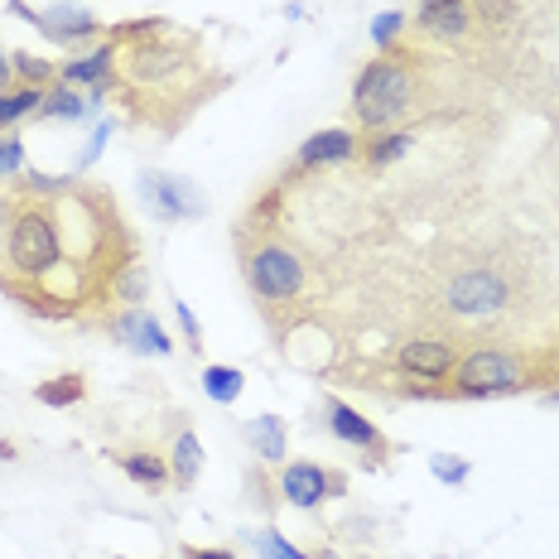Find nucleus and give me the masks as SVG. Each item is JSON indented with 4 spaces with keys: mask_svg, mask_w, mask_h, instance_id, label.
I'll list each match as a JSON object with an SVG mask.
<instances>
[{
    "mask_svg": "<svg viewBox=\"0 0 559 559\" xmlns=\"http://www.w3.org/2000/svg\"><path fill=\"white\" fill-rule=\"evenodd\" d=\"M531 362L535 357L516 353V347H473V353L459 357V367L449 371V381H439V386H419L411 395H419V401H459V395L487 401V395L545 386V377Z\"/></svg>",
    "mask_w": 559,
    "mask_h": 559,
    "instance_id": "nucleus-2",
    "label": "nucleus"
},
{
    "mask_svg": "<svg viewBox=\"0 0 559 559\" xmlns=\"http://www.w3.org/2000/svg\"><path fill=\"white\" fill-rule=\"evenodd\" d=\"M174 319H179V333H183V343H189L193 353H203V329H198L193 309L183 305V299H174Z\"/></svg>",
    "mask_w": 559,
    "mask_h": 559,
    "instance_id": "nucleus-28",
    "label": "nucleus"
},
{
    "mask_svg": "<svg viewBox=\"0 0 559 559\" xmlns=\"http://www.w3.org/2000/svg\"><path fill=\"white\" fill-rule=\"evenodd\" d=\"M107 333L126 347V353H135V357H174L169 329L155 319V313H145V309H116L107 319Z\"/></svg>",
    "mask_w": 559,
    "mask_h": 559,
    "instance_id": "nucleus-10",
    "label": "nucleus"
},
{
    "mask_svg": "<svg viewBox=\"0 0 559 559\" xmlns=\"http://www.w3.org/2000/svg\"><path fill=\"white\" fill-rule=\"evenodd\" d=\"M357 135L343 131V126H329V131H313L295 155V169H333V165H353L357 159Z\"/></svg>",
    "mask_w": 559,
    "mask_h": 559,
    "instance_id": "nucleus-13",
    "label": "nucleus"
},
{
    "mask_svg": "<svg viewBox=\"0 0 559 559\" xmlns=\"http://www.w3.org/2000/svg\"><path fill=\"white\" fill-rule=\"evenodd\" d=\"M39 102H44V87H5L0 92V131H10V126H20L25 116L39 111Z\"/></svg>",
    "mask_w": 559,
    "mask_h": 559,
    "instance_id": "nucleus-21",
    "label": "nucleus"
},
{
    "mask_svg": "<svg viewBox=\"0 0 559 559\" xmlns=\"http://www.w3.org/2000/svg\"><path fill=\"white\" fill-rule=\"evenodd\" d=\"M116 58H121V44L116 39H102L92 44L87 53L68 58V63H58V83L68 87H92V92H111L116 87Z\"/></svg>",
    "mask_w": 559,
    "mask_h": 559,
    "instance_id": "nucleus-12",
    "label": "nucleus"
},
{
    "mask_svg": "<svg viewBox=\"0 0 559 559\" xmlns=\"http://www.w3.org/2000/svg\"><path fill=\"white\" fill-rule=\"evenodd\" d=\"M116 468L131 477L135 487H145V492H165V487H174V473H169V459H165V453L126 449V453H116Z\"/></svg>",
    "mask_w": 559,
    "mask_h": 559,
    "instance_id": "nucleus-15",
    "label": "nucleus"
},
{
    "mask_svg": "<svg viewBox=\"0 0 559 559\" xmlns=\"http://www.w3.org/2000/svg\"><path fill=\"white\" fill-rule=\"evenodd\" d=\"M183 559H237L227 545H183Z\"/></svg>",
    "mask_w": 559,
    "mask_h": 559,
    "instance_id": "nucleus-30",
    "label": "nucleus"
},
{
    "mask_svg": "<svg viewBox=\"0 0 559 559\" xmlns=\"http://www.w3.org/2000/svg\"><path fill=\"white\" fill-rule=\"evenodd\" d=\"M419 25L435 39H463L473 29V5L468 0H419Z\"/></svg>",
    "mask_w": 559,
    "mask_h": 559,
    "instance_id": "nucleus-14",
    "label": "nucleus"
},
{
    "mask_svg": "<svg viewBox=\"0 0 559 559\" xmlns=\"http://www.w3.org/2000/svg\"><path fill=\"white\" fill-rule=\"evenodd\" d=\"M309 275H305V261L285 247L280 237H261V241H247V289L255 295V305L265 309H285L305 295Z\"/></svg>",
    "mask_w": 559,
    "mask_h": 559,
    "instance_id": "nucleus-4",
    "label": "nucleus"
},
{
    "mask_svg": "<svg viewBox=\"0 0 559 559\" xmlns=\"http://www.w3.org/2000/svg\"><path fill=\"white\" fill-rule=\"evenodd\" d=\"M135 193H140V203H150L155 207V217H165V223H198V217L207 213L203 189H198L193 179H183V174L140 169Z\"/></svg>",
    "mask_w": 559,
    "mask_h": 559,
    "instance_id": "nucleus-5",
    "label": "nucleus"
},
{
    "mask_svg": "<svg viewBox=\"0 0 559 559\" xmlns=\"http://www.w3.org/2000/svg\"><path fill=\"white\" fill-rule=\"evenodd\" d=\"M411 145H415L411 131H381V135L362 140V159H367V169H391L395 159H405Z\"/></svg>",
    "mask_w": 559,
    "mask_h": 559,
    "instance_id": "nucleus-18",
    "label": "nucleus"
},
{
    "mask_svg": "<svg viewBox=\"0 0 559 559\" xmlns=\"http://www.w3.org/2000/svg\"><path fill=\"white\" fill-rule=\"evenodd\" d=\"M449 309L459 319H492V313L507 309L511 299V285L497 271H463L449 280Z\"/></svg>",
    "mask_w": 559,
    "mask_h": 559,
    "instance_id": "nucleus-8",
    "label": "nucleus"
},
{
    "mask_svg": "<svg viewBox=\"0 0 559 559\" xmlns=\"http://www.w3.org/2000/svg\"><path fill=\"white\" fill-rule=\"evenodd\" d=\"M10 78H15V73H10V58H5V49H0V92H5V87H15V83H10Z\"/></svg>",
    "mask_w": 559,
    "mask_h": 559,
    "instance_id": "nucleus-31",
    "label": "nucleus"
},
{
    "mask_svg": "<svg viewBox=\"0 0 559 559\" xmlns=\"http://www.w3.org/2000/svg\"><path fill=\"white\" fill-rule=\"evenodd\" d=\"M169 473H174V487H193L198 473H203V444H198V435H189V429L174 439Z\"/></svg>",
    "mask_w": 559,
    "mask_h": 559,
    "instance_id": "nucleus-20",
    "label": "nucleus"
},
{
    "mask_svg": "<svg viewBox=\"0 0 559 559\" xmlns=\"http://www.w3.org/2000/svg\"><path fill=\"white\" fill-rule=\"evenodd\" d=\"M10 15H20L25 25H34L39 34H49V39L63 44V49H73V44H87V39H97V34H107V29H102V20L92 15V10H83V5L29 10L25 0H10Z\"/></svg>",
    "mask_w": 559,
    "mask_h": 559,
    "instance_id": "nucleus-7",
    "label": "nucleus"
},
{
    "mask_svg": "<svg viewBox=\"0 0 559 559\" xmlns=\"http://www.w3.org/2000/svg\"><path fill=\"white\" fill-rule=\"evenodd\" d=\"M20 174H25V140L10 126L0 131V179H20Z\"/></svg>",
    "mask_w": 559,
    "mask_h": 559,
    "instance_id": "nucleus-25",
    "label": "nucleus"
},
{
    "mask_svg": "<svg viewBox=\"0 0 559 559\" xmlns=\"http://www.w3.org/2000/svg\"><path fill=\"white\" fill-rule=\"evenodd\" d=\"M401 34H405V15H401V10H381V15L371 20V44H377L381 53H391Z\"/></svg>",
    "mask_w": 559,
    "mask_h": 559,
    "instance_id": "nucleus-26",
    "label": "nucleus"
},
{
    "mask_svg": "<svg viewBox=\"0 0 559 559\" xmlns=\"http://www.w3.org/2000/svg\"><path fill=\"white\" fill-rule=\"evenodd\" d=\"M429 473H435L444 487H463L468 473H473V463L459 459V453H435V459H429Z\"/></svg>",
    "mask_w": 559,
    "mask_h": 559,
    "instance_id": "nucleus-27",
    "label": "nucleus"
},
{
    "mask_svg": "<svg viewBox=\"0 0 559 559\" xmlns=\"http://www.w3.org/2000/svg\"><path fill=\"white\" fill-rule=\"evenodd\" d=\"M453 367H459V353H453L449 343H439V337H415V343L395 347V371L411 377V381H429V386H439V381H449Z\"/></svg>",
    "mask_w": 559,
    "mask_h": 559,
    "instance_id": "nucleus-11",
    "label": "nucleus"
},
{
    "mask_svg": "<svg viewBox=\"0 0 559 559\" xmlns=\"http://www.w3.org/2000/svg\"><path fill=\"white\" fill-rule=\"evenodd\" d=\"M92 107H87V97L78 87H68V83H58V87H44V102H39V116L44 121H83Z\"/></svg>",
    "mask_w": 559,
    "mask_h": 559,
    "instance_id": "nucleus-19",
    "label": "nucleus"
},
{
    "mask_svg": "<svg viewBox=\"0 0 559 559\" xmlns=\"http://www.w3.org/2000/svg\"><path fill=\"white\" fill-rule=\"evenodd\" d=\"M241 391H247V377H241L237 367H217V362H207V367H203V395H207V401L231 405Z\"/></svg>",
    "mask_w": 559,
    "mask_h": 559,
    "instance_id": "nucleus-22",
    "label": "nucleus"
},
{
    "mask_svg": "<svg viewBox=\"0 0 559 559\" xmlns=\"http://www.w3.org/2000/svg\"><path fill=\"white\" fill-rule=\"evenodd\" d=\"M87 395V377L83 371H63V377H49L34 386V401L49 405V411H68V405H78Z\"/></svg>",
    "mask_w": 559,
    "mask_h": 559,
    "instance_id": "nucleus-17",
    "label": "nucleus"
},
{
    "mask_svg": "<svg viewBox=\"0 0 559 559\" xmlns=\"http://www.w3.org/2000/svg\"><path fill=\"white\" fill-rule=\"evenodd\" d=\"M135 261V227L102 183L25 174L0 198V289L34 319L102 313Z\"/></svg>",
    "mask_w": 559,
    "mask_h": 559,
    "instance_id": "nucleus-1",
    "label": "nucleus"
},
{
    "mask_svg": "<svg viewBox=\"0 0 559 559\" xmlns=\"http://www.w3.org/2000/svg\"><path fill=\"white\" fill-rule=\"evenodd\" d=\"M415 107V68L401 53H377L357 68L353 83V121L362 126V135H381L411 116Z\"/></svg>",
    "mask_w": 559,
    "mask_h": 559,
    "instance_id": "nucleus-3",
    "label": "nucleus"
},
{
    "mask_svg": "<svg viewBox=\"0 0 559 559\" xmlns=\"http://www.w3.org/2000/svg\"><path fill=\"white\" fill-rule=\"evenodd\" d=\"M10 73L20 78V87H49L58 78V63L34 58V53H10Z\"/></svg>",
    "mask_w": 559,
    "mask_h": 559,
    "instance_id": "nucleus-23",
    "label": "nucleus"
},
{
    "mask_svg": "<svg viewBox=\"0 0 559 559\" xmlns=\"http://www.w3.org/2000/svg\"><path fill=\"white\" fill-rule=\"evenodd\" d=\"M323 425H329V435H333V439H343V444H353L357 453H362L367 473H377V468H381V459L391 453V444L381 439V429L371 425L362 411H353L347 401H337V395H333L329 405H323Z\"/></svg>",
    "mask_w": 559,
    "mask_h": 559,
    "instance_id": "nucleus-9",
    "label": "nucleus"
},
{
    "mask_svg": "<svg viewBox=\"0 0 559 559\" xmlns=\"http://www.w3.org/2000/svg\"><path fill=\"white\" fill-rule=\"evenodd\" d=\"M107 140H111V121H102L97 126V131H92V140H87V150H83V159H78V165H97V155H102V145H107Z\"/></svg>",
    "mask_w": 559,
    "mask_h": 559,
    "instance_id": "nucleus-29",
    "label": "nucleus"
},
{
    "mask_svg": "<svg viewBox=\"0 0 559 559\" xmlns=\"http://www.w3.org/2000/svg\"><path fill=\"white\" fill-rule=\"evenodd\" d=\"M347 492V473L329 468V463H309V459H295L280 468V497L289 507H323V502H337Z\"/></svg>",
    "mask_w": 559,
    "mask_h": 559,
    "instance_id": "nucleus-6",
    "label": "nucleus"
},
{
    "mask_svg": "<svg viewBox=\"0 0 559 559\" xmlns=\"http://www.w3.org/2000/svg\"><path fill=\"white\" fill-rule=\"evenodd\" d=\"M241 439L255 449L261 463H285V419L280 415H255L241 425Z\"/></svg>",
    "mask_w": 559,
    "mask_h": 559,
    "instance_id": "nucleus-16",
    "label": "nucleus"
},
{
    "mask_svg": "<svg viewBox=\"0 0 559 559\" xmlns=\"http://www.w3.org/2000/svg\"><path fill=\"white\" fill-rule=\"evenodd\" d=\"M247 545L261 559H313V555H305V550H295V545L285 540V535H280L275 526H261V531H251L247 535Z\"/></svg>",
    "mask_w": 559,
    "mask_h": 559,
    "instance_id": "nucleus-24",
    "label": "nucleus"
}]
</instances>
